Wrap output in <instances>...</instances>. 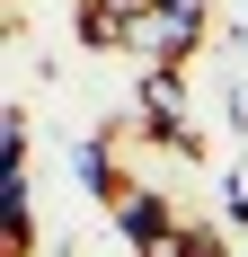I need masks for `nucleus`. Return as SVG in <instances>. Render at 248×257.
<instances>
[{"label":"nucleus","instance_id":"f257e3e1","mask_svg":"<svg viewBox=\"0 0 248 257\" xmlns=\"http://www.w3.org/2000/svg\"><path fill=\"white\" fill-rule=\"evenodd\" d=\"M195 45H204V0H160V9L133 18V36H124V53H133L142 71H186Z\"/></svg>","mask_w":248,"mask_h":257},{"label":"nucleus","instance_id":"f03ea898","mask_svg":"<svg viewBox=\"0 0 248 257\" xmlns=\"http://www.w3.org/2000/svg\"><path fill=\"white\" fill-rule=\"evenodd\" d=\"M133 124H142V133H160L169 151H195V115H186V71H142Z\"/></svg>","mask_w":248,"mask_h":257},{"label":"nucleus","instance_id":"7ed1b4c3","mask_svg":"<svg viewBox=\"0 0 248 257\" xmlns=\"http://www.w3.org/2000/svg\"><path fill=\"white\" fill-rule=\"evenodd\" d=\"M106 213H115V231L133 239L142 257H160V248L177 239V213H169V195H160V186H124V195H115Z\"/></svg>","mask_w":248,"mask_h":257},{"label":"nucleus","instance_id":"20e7f679","mask_svg":"<svg viewBox=\"0 0 248 257\" xmlns=\"http://www.w3.org/2000/svg\"><path fill=\"white\" fill-rule=\"evenodd\" d=\"M71 178L89 186V195H106V204H115L124 186H133V178L115 169V133H80V142H71Z\"/></svg>","mask_w":248,"mask_h":257},{"label":"nucleus","instance_id":"39448f33","mask_svg":"<svg viewBox=\"0 0 248 257\" xmlns=\"http://www.w3.org/2000/svg\"><path fill=\"white\" fill-rule=\"evenodd\" d=\"M142 9H160V0H80V45H124Z\"/></svg>","mask_w":248,"mask_h":257},{"label":"nucleus","instance_id":"423d86ee","mask_svg":"<svg viewBox=\"0 0 248 257\" xmlns=\"http://www.w3.org/2000/svg\"><path fill=\"white\" fill-rule=\"evenodd\" d=\"M160 257H239V248H230V239L213 231V222H177V239H169Z\"/></svg>","mask_w":248,"mask_h":257}]
</instances>
